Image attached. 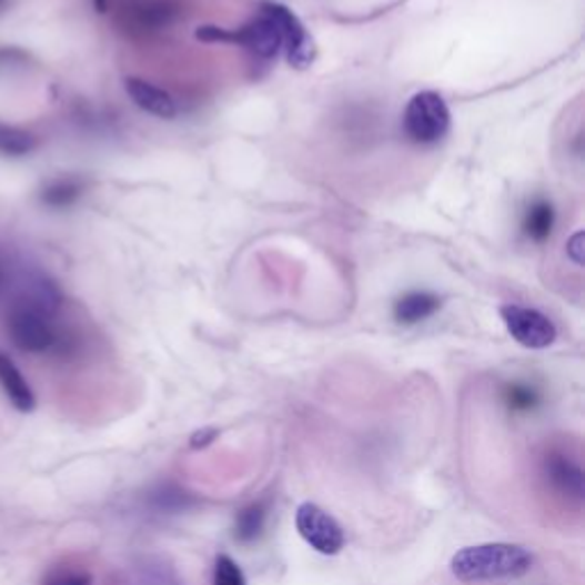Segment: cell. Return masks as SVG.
<instances>
[{
	"label": "cell",
	"mask_w": 585,
	"mask_h": 585,
	"mask_svg": "<svg viewBox=\"0 0 585 585\" xmlns=\"http://www.w3.org/2000/svg\"><path fill=\"white\" fill-rule=\"evenodd\" d=\"M535 558L522 547L511 542H490L464 547L451 558V572L462 583L520 578L531 572Z\"/></svg>",
	"instance_id": "1"
},
{
	"label": "cell",
	"mask_w": 585,
	"mask_h": 585,
	"mask_svg": "<svg viewBox=\"0 0 585 585\" xmlns=\"http://www.w3.org/2000/svg\"><path fill=\"white\" fill-rule=\"evenodd\" d=\"M403 127L412 142L416 144H435L451 129V110L442 94L437 92H418L410 99Z\"/></svg>",
	"instance_id": "2"
},
{
	"label": "cell",
	"mask_w": 585,
	"mask_h": 585,
	"mask_svg": "<svg viewBox=\"0 0 585 585\" xmlns=\"http://www.w3.org/2000/svg\"><path fill=\"white\" fill-rule=\"evenodd\" d=\"M51 319L53 316H47L42 311L17 304L8 316V334L21 353H30V355L51 353V350H56L62 343Z\"/></svg>",
	"instance_id": "3"
},
{
	"label": "cell",
	"mask_w": 585,
	"mask_h": 585,
	"mask_svg": "<svg viewBox=\"0 0 585 585\" xmlns=\"http://www.w3.org/2000/svg\"><path fill=\"white\" fill-rule=\"evenodd\" d=\"M295 526L309 547L323 556H336L343 549L345 533L341 524L316 503L300 505L295 513Z\"/></svg>",
	"instance_id": "4"
},
{
	"label": "cell",
	"mask_w": 585,
	"mask_h": 585,
	"mask_svg": "<svg viewBox=\"0 0 585 585\" xmlns=\"http://www.w3.org/2000/svg\"><path fill=\"white\" fill-rule=\"evenodd\" d=\"M501 319L508 334L528 350L549 347L558 336V330L549 321V316H544L542 311L531 309V306L505 304L501 306Z\"/></svg>",
	"instance_id": "5"
},
{
	"label": "cell",
	"mask_w": 585,
	"mask_h": 585,
	"mask_svg": "<svg viewBox=\"0 0 585 585\" xmlns=\"http://www.w3.org/2000/svg\"><path fill=\"white\" fill-rule=\"evenodd\" d=\"M261 12H265L272 21L278 23L280 34H282V51L286 53V60L291 67L306 69L311 62L316 60L314 39H311L304 23L295 17L293 10H289L282 3H263Z\"/></svg>",
	"instance_id": "6"
},
{
	"label": "cell",
	"mask_w": 585,
	"mask_h": 585,
	"mask_svg": "<svg viewBox=\"0 0 585 585\" xmlns=\"http://www.w3.org/2000/svg\"><path fill=\"white\" fill-rule=\"evenodd\" d=\"M542 476L547 485L565 501L581 503L585 494V474L578 457L567 451L554 448L542 457Z\"/></svg>",
	"instance_id": "7"
},
{
	"label": "cell",
	"mask_w": 585,
	"mask_h": 585,
	"mask_svg": "<svg viewBox=\"0 0 585 585\" xmlns=\"http://www.w3.org/2000/svg\"><path fill=\"white\" fill-rule=\"evenodd\" d=\"M231 42L245 47L250 53H254L261 60L278 58L282 51V34L278 23L272 21L265 12L254 17L250 23H245L241 30L231 32Z\"/></svg>",
	"instance_id": "8"
},
{
	"label": "cell",
	"mask_w": 585,
	"mask_h": 585,
	"mask_svg": "<svg viewBox=\"0 0 585 585\" xmlns=\"http://www.w3.org/2000/svg\"><path fill=\"white\" fill-rule=\"evenodd\" d=\"M124 90L131 97V101L147 114L161 117V120H172V117L179 112L176 101L165 90L151 85L149 81H142V78H127Z\"/></svg>",
	"instance_id": "9"
},
{
	"label": "cell",
	"mask_w": 585,
	"mask_h": 585,
	"mask_svg": "<svg viewBox=\"0 0 585 585\" xmlns=\"http://www.w3.org/2000/svg\"><path fill=\"white\" fill-rule=\"evenodd\" d=\"M0 386H3V392L14 410L28 414L37 407L32 386L28 384L19 366L6 353H0Z\"/></svg>",
	"instance_id": "10"
},
{
	"label": "cell",
	"mask_w": 585,
	"mask_h": 585,
	"mask_svg": "<svg viewBox=\"0 0 585 585\" xmlns=\"http://www.w3.org/2000/svg\"><path fill=\"white\" fill-rule=\"evenodd\" d=\"M442 309V297L427 291H412L396 300L394 304V319L401 325H416L431 316H435Z\"/></svg>",
	"instance_id": "11"
},
{
	"label": "cell",
	"mask_w": 585,
	"mask_h": 585,
	"mask_svg": "<svg viewBox=\"0 0 585 585\" xmlns=\"http://www.w3.org/2000/svg\"><path fill=\"white\" fill-rule=\"evenodd\" d=\"M554 224H556V211L547 200H537L535 204H531V209L524 215V233L533 243L549 241Z\"/></svg>",
	"instance_id": "12"
},
{
	"label": "cell",
	"mask_w": 585,
	"mask_h": 585,
	"mask_svg": "<svg viewBox=\"0 0 585 585\" xmlns=\"http://www.w3.org/2000/svg\"><path fill=\"white\" fill-rule=\"evenodd\" d=\"M39 147V138L21 127L0 122V155L8 159H23Z\"/></svg>",
	"instance_id": "13"
},
{
	"label": "cell",
	"mask_w": 585,
	"mask_h": 585,
	"mask_svg": "<svg viewBox=\"0 0 585 585\" xmlns=\"http://www.w3.org/2000/svg\"><path fill=\"white\" fill-rule=\"evenodd\" d=\"M265 520H268V501H254V503L248 505V508H243L236 515V526H233V535H236L239 542L250 544L263 533Z\"/></svg>",
	"instance_id": "14"
},
{
	"label": "cell",
	"mask_w": 585,
	"mask_h": 585,
	"mask_svg": "<svg viewBox=\"0 0 585 585\" xmlns=\"http://www.w3.org/2000/svg\"><path fill=\"white\" fill-rule=\"evenodd\" d=\"M149 505L161 515H179L192 508L194 498L174 485H161L159 490H153L149 494Z\"/></svg>",
	"instance_id": "15"
},
{
	"label": "cell",
	"mask_w": 585,
	"mask_h": 585,
	"mask_svg": "<svg viewBox=\"0 0 585 585\" xmlns=\"http://www.w3.org/2000/svg\"><path fill=\"white\" fill-rule=\"evenodd\" d=\"M81 194H83L81 181L56 179L42 188V192H39V200H42V204L49 209H67L78 198H81Z\"/></svg>",
	"instance_id": "16"
},
{
	"label": "cell",
	"mask_w": 585,
	"mask_h": 585,
	"mask_svg": "<svg viewBox=\"0 0 585 585\" xmlns=\"http://www.w3.org/2000/svg\"><path fill=\"white\" fill-rule=\"evenodd\" d=\"M135 585H181V578L165 561H147L138 569Z\"/></svg>",
	"instance_id": "17"
},
{
	"label": "cell",
	"mask_w": 585,
	"mask_h": 585,
	"mask_svg": "<svg viewBox=\"0 0 585 585\" xmlns=\"http://www.w3.org/2000/svg\"><path fill=\"white\" fill-rule=\"evenodd\" d=\"M42 585H94V576L85 567L58 565L44 576Z\"/></svg>",
	"instance_id": "18"
},
{
	"label": "cell",
	"mask_w": 585,
	"mask_h": 585,
	"mask_svg": "<svg viewBox=\"0 0 585 585\" xmlns=\"http://www.w3.org/2000/svg\"><path fill=\"white\" fill-rule=\"evenodd\" d=\"M505 403H508V407L515 412H528V410L537 407L539 394H537V389L531 384L513 382V384L505 386Z\"/></svg>",
	"instance_id": "19"
},
{
	"label": "cell",
	"mask_w": 585,
	"mask_h": 585,
	"mask_svg": "<svg viewBox=\"0 0 585 585\" xmlns=\"http://www.w3.org/2000/svg\"><path fill=\"white\" fill-rule=\"evenodd\" d=\"M213 585H248V581L241 565L231 556L222 554L213 567Z\"/></svg>",
	"instance_id": "20"
},
{
	"label": "cell",
	"mask_w": 585,
	"mask_h": 585,
	"mask_svg": "<svg viewBox=\"0 0 585 585\" xmlns=\"http://www.w3.org/2000/svg\"><path fill=\"white\" fill-rule=\"evenodd\" d=\"M218 440V431L215 427H204V431H198L192 437H190V448L200 451V448H206L209 444H213Z\"/></svg>",
	"instance_id": "21"
},
{
	"label": "cell",
	"mask_w": 585,
	"mask_h": 585,
	"mask_svg": "<svg viewBox=\"0 0 585 585\" xmlns=\"http://www.w3.org/2000/svg\"><path fill=\"white\" fill-rule=\"evenodd\" d=\"M581 243H583V233H581V231H576L574 236L569 239V243H567V252H569V256H572V261H574L576 265L583 263V256H581L583 248H581Z\"/></svg>",
	"instance_id": "22"
},
{
	"label": "cell",
	"mask_w": 585,
	"mask_h": 585,
	"mask_svg": "<svg viewBox=\"0 0 585 585\" xmlns=\"http://www.w3.org/2000/svg\"><path fill=\"white\" fill-rule=\"evenodd\" d=\"M94 6L99 12H105V0H94Z\"/></svg>",
	"instance_id": "23"
},
{
	"label": "cell",
	"mask_w": 585,
	"mask_h": 585,
	"mask_svg": "<svg viewBox=\"0 0 585 585\" xmlns=\"http://www.w3.org/2000/svg\"><path fill=\"white\" fill-rule=\"evenodd\" d=\"M8 3H10V0H0V14H3V12H6Z\"/></svg>",
	"instance_id": "24"
},
{
	"label": "cell",
	"mask_w": 585,
	"mask_h": 585,
	"mask_svg": "<svg viewBox=\"0 0 585 585\" xmlns=\"http://www.w3.org/2000/svg\"><path fill=\"white\" fill-rule=\"evenodd\" d=\"M0 282H3V272H0Z\"/></svg>",
	"instance_id": "25"
}]
</instances>
